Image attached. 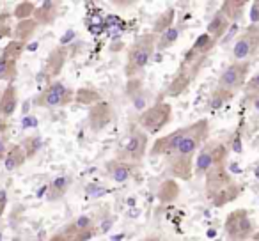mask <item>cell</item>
Instances as JSON below:
<instances>
[{
  "mask_svg": "<svg viewBox=\"0 0 259 241\" xmlns=\"http://www.w3.org/2000/svg\"><path fill=\"white\" fill-rule=\"evenodd\" d=\"M209 123L208 119H199L194 124L185 128V135L178 148L167 156V170L172 177L181 181H188L194 176V160L199 149L208 142Z\"/></svg>",
  "mask_w": 259,
  "mask_h": 241,
  "instance_id": "cell-1",
  "label": "cell"
},
{
  "mask_svg": "<svg viewBox=\"0 0 259 241\" xmlns=\"http://www.w3.org/2000/svg\"><path fill=\"white\" fill-rule=\"evenodd\" d=\"M215 46H217V43L206 32L201 34V36L194 41L190 50L185 54L183 61H181V64H180V69H178L172 82H170L169 89H167V94H169V96H180V94L194 82V78L197 76L201 66L204 64L209 52H211Z\"/></svg>",
  "mask_w": 259,
  "mask_h": 241,
  "instance_id": "cell-2",
  "label": "cell"
},
{
  "mask_svg": "<svg viewBox=\"0 0 259 241\" xmlns=\"http://www.w3.org/2000/svg\"><path fill=\"white\" fill-rule=\"evenodd\" d=\"M204 177L206 195L215 208H222V206L236 201L240 195V186L234 183L231 174L227 172L226 165H215L204 174Z\"/></svg>",
  "mask_w": 259,
  "mask_h": 241,
  "instance_id": "cell-3",
  "label": "cell"
},
{
  "mask_svg": "<svg viewBox=\"0 0 259 241\" xmlns=\"http://www.w3.org/2000/svg\"><path fill=\"white\" fill-rule=\"evenodd\" d=\"M156 41L158 36L155 34H142L137 39L132 43V46L128 48L126 54V66L124 73L128 76V80H135L144 73V69L148 68L149 61H151L153 54L156 50Z\"/></svg>",
  "mask_w": 259,
  "mask_h": 241,
  "instance_id": "cell-4",
  "label": "cell"
},
{
  "mask_svg": "<svg viewBox=\"0 0 259 241\" xmlns=\"http://www.w3.org/2000/svg\"><path fill=\"white\" fill-rule=\"evenodd\" d=\"M247 73L248 62H233L231 66H227L217 82L215 90H213V107H220L224 101L236 96L245 87Z\"/></svg>",
  "mask_w": 259,
  "mask_h": 241,
  "instance_id": "cell-5",
  "label": "cell"
},
{
  "mask_svg": "<svg viewBox=\"0 0 259 241\" xmlns=\"http://www.w3.org/2000/svg\"><path fill=\"white\" fill-rule=\"evenodd\" d=\"M170 119H172V107L165 101H158L142 110V114L139 115V128L146 135H155L170 123Z\"/></svg>",
  "mask_w": 259,
  "mask_h": 241,
  "instance_id": "cell-6",
  "label": "cell"
},
{
  "mask_svg": "<svg viewBox=\"0 0 259 241\" xmlns=\"http://www.w3.org/2000/svg\"><path fill=\"white\" fill-rule=\"evenodd\" d=\"M226 158H227V149L222 142H206L199 149L197 156H195V167H194L195 176H204L215 165H224Z\"/></svg>",
  "mask_w": 259,
  "mask_h": 241,
  "instance_id": "cell-7",
  "label": "cell"
},
{
  "mask_svg": "<svg viewBox=\"0 0 259 241\" xmlns=\"http://www.w3.org/2000/svg\"><path fill=\"white\" fill-rule=\"evenodd\" d=\"M259 50V25H248L233 44V61L234 62H248Z\"/></svg>",
  "mask_w": 259,
  "mask_h": 241,
  "instance_id": "cell-8",
  "label": "cell"
},
{
  "mask_svg": "<svg viewBox=\"0 0 259 241\" xmlns=\"http://www.w3.org/2000/svg\"><path fill=\"white\" fill-rule=\"evenodd\" d=\"M224 229L231 241H247L254 232L250 216L245 209H236V211L229 213L226 223H224Z\"/></svg>",
  "mask_w": 259,
  "mask_h": 241,
  "instance_id": "cell-9",
  "label": "cell"
},
{
  "mask_svg": "<svg viewBox=\"0 0 259 241\" xmlns=\"http://www.w3.org/2000/svg\"><path fill=\"white\" fill-rule=\"evenodd\" d=\"M146 149H148V135H146L141 128H135V130L130 131L128 137L124 138L121 160L126 163H139L144 158Z\"/></svg>",
  "mask_w": 259,
  "mask_h": 241,
  "instance_id": "cell-10",
  "label": "cell"
},
{
  "mask_svg": "<svg viewBox=\"0 0 259 241\" xmlns=\"http://www.w3.org/2000/svg\"><path fill=\"white\" fill-rule=\"evenodd\" d=\"M73 90H69L62 82H52L43 92L37 96L36 105L45 108H54V107H64L69 101H73Z\"/></svg>",
  "mask_w": 259,
  "mask_h": 241,
  "instance_id": "cell-11",
  "label": "cell"
},
{
  "mask_svg": "<svg viewBox=\"0 0 259 241\" xmlns=\"http://www.w3.org/2000/svg\"><path fill=\"white\" fill-rule=\"evenodd\" d=\"M185 128H178V130L172 131V133H169V135H165V137L155 140V144H153V148H151V155L153 156H165V158L167 156H170V153L178 148L180 140L183 138Z\"/></svg>",
  "mask_w": 259,
  "mask_h": 241,
  "instance_id": "cell-12",
  "label": "cell"
},
{
  "mask_svg": "<svg viewBox=\"0 0 259 241\" xmlns=\"http://www.w3.org/2000/svg\"><path fill=\"white\" fill-rule=\"evenodd\" d=\"M112 121V108L108 103H100L93 105L91 107V112H89V124L94 131H100L107 126L108 123Z\"/></svg>",
  "mask_w": 259,
  "mask_h": 241,
  "instance_id": "cell-13",
  "label": "cell"
},
{
  "mask_svg": "<svg viewBox=\"0 0 259 241\" xmlns=\"http://www.w3.org/2000/svg\"><path fill=\"white\" fill-rule=\"evenodd\" d=\"M16 107H18V92H16V87L9 83L2 92V98H0V117H11L16 112Z\"/></svg>",
  "mask_w": 259,
  "mask_h": 241,
  "instance_id": "cell-14",
  "label": "cell"
},
{
  "mask_svg": "<svg viewBox=\"0 0 259 241\" xmlns=\"http://www.w3.org/2000/svg\"><path fill=\"white\" fill-rule=\"evenodd\" d=\"M57 8H59L57 2H43L39 8H36V11H34V20H36L37 25H39V23L41 25H50V23H54L59 15Z\"/></svg>",
  "mask_w": 259,
  "mask_h": 241,
  "instance_id": "cell-15",
  "label": "cell"
},
{
  "mask_svg": "<svg viewBox=\"0 0 259 241\" xmlns=\"http://www.w3.org/2000/svg\"><path fill=\"white\" fill-rule=\"evenodd\" d=\"M229 27H231V22L219 11L215 16H213L211 22H209L208 32H206V34H208V36L211 37L215 43H219V41L224 37V34L227 32V29H229Z\"/></svg>",
  "mask_w": 259,
  "mask_h": 241,
  "instance_id": "cell-16",
  "label": "cell"
},
{
  "mask_svg": "<svg viewBox=\"0 0 259 241\" xmlns=\"http://www.w3.org/2000/svg\"><path fill=\"white\" fill-rule=\"evenodd\" d=\"M108 172H110L112 179L115 183H126L130 177L134 176V170H132V163H126L122 160H114V162L108 163Z\"/></svg>",
  "mask_w": 259,
  "mask_h": 241,
  "instance_id": "cell-17",
  "label": "cell"
},
{
  "mask_svg": "<svg viewBox=\"0 0 259 241\" xmlns=\"http://www.w3.org/2000/svg\"><path fill=\"white\" fill-rule=\"evenodd\" d=\"M245 8H247V2H245V0H226L222 4V8H220V13H222L231 23H234L241 18Z\"/></svg>",
  "mask_w": 259,
  "mask_h": 241,
  "instance_id": "cell-18",
  "label": "cell"
},
{
  "mask_svg": "<svg viewBox=\"0 0 259 241\" xmlns=\"http://www.w3.org/2000/svg\"><path fill=\"white\" fill-rule=\"evenodd\" d=\"M25 160H27V155H25V151H23V148L16 144L8 149L6 158H4V165L8 170H16L25 163Z\"/></svg>",
  "mask_w": 259,
  "mask_h": 241,
  "instance_id": "cell-19",
  "label": "cell"
},
{
  "mask_svg": "<svg viewBox=\"0 0 259 241\" xmlns=\"http://www.w3.org/2000/svg\"><path fill=\"white\" fill-rule=\"evenodd\" d=\"M66 57H68V50H66V48H62V46L55 48L47 61V73L48 75L50 76L59 75L61 69H62V66H64V62H66Z\"/></svg>",
  "mask_w": 259,
  "mask_h": 241,
  "instance_id": "cell-20",
  "label": "cell"
},
{
  "mask_svg": "<svg viewBox=\"0 0 259 241\" xmlns=\"http://www.w3.org/2000/svg\"><path fill=\"white\" fill-rule=\"evenodd\" d=\"M37 29V23L34 18L23 20V22H18V25L13 30V36H15V41H20V43H27L30 37L34 36Z\"/></svg>",
  "mask_w": 259,
  "mask_h": 241,
  "instance_id": "cell-21",
  "label": "cell"
},
{
  "mask_svg": "<svg viewBox=\"0 0 259 241\" xmlns=\"http://www.w3.org/2000/svg\"><path fill=\"white\" fill-rule=\"evenodd\" d=\"M69 184H71V179L66 176H61V177H57V179H54L50 183V186H48V199H50V201H59L61 197H64Z\"/></svg>",
  "mask_w": 259,
  "mask_h": 241,
  "instance_id": "cell-22",
  "label": "cell"
},
{
  "mask_svg": "<svg viewBox=\"0 0 259 241\" xmlns=\"http://www.w3.org/2000/svg\"><path fill=\"white\" fill-rule=\"evenodd\" d=\"M180 37V27L172 25L170 29H167L165 32H162L158 36V41H156V48L158 50H167V48H170L174 43H176V39Z\"/></svg>",
  "mask_w": 259,
  "mask_h": 241,
  "instance_id": "cell-23",
  "label": "cell"
},
{
  "mask_svg": "<svg viewBox=\"0 0 259 241\" xmlns=\"http://www.w3.org/2000/svg\"><path fill=\"white\" fill-rule=\"evenodd\" d=\"M16 76V61L0 55V80L13 82Z\"/></svg>",
  "mask_w": 259,
  "mask_h": 241,
  "instance_id": "cell-24",
  "label": "cell"
},
{
  "mask_svg": "<svg viewBox=\"0 0 259 241\" xmlns=\"http://www.w3.org/2000/svg\"><path fill=\"white\" fill-rule=\"evenodd\" d=\"M172 20H174V9H167V11L162 13V16L155 22L153 34H155V36H160V34L165 32L167 29H170V27L174 25Z\"/></svg>",
  "mask_w": 259,
  "mask_h": 241,
  "instance_id": "cell-25",
  "label": "cell"
},
{
  "mask_svg": "<svg viewBox=\"0 0 259 241\" xmlns=\"http://www.w3.org/2000/svg\"><path fill=\"white\" fill-rule=\"evenodd\" d=\"M23 52H25V43H20V41H9V43L4 46V50H2V57L18 61V59L22 57Z\"/></svg>",
  "mask_w": 259,
  "mask_h": 241,
  "instance_id": "cell-26",
  "label": "cell"
},
{
  "mask_svg": "<svg viewBox=\"0 0 259 241\" xmlns=\"http://www.w3.org/2000/svg\"><path fill=\"white\" fill-rule=\"evenodd\" d=\"M34 11H36V4L25 0V2H20V4L16 6L13 16H15L18 22H23V20H29L30 16H34Z\"/></svg>",
  "mask_w": 259,
  "mask_h": 241,
  "instance_id": "cell-27",
  "label": "cell"
},
{
  "mask_svg": "<svg viewBox=\"0 0 259 241\" xmlns=\"http://www.w3.org/2000/svg\"><path fill=\"white\" fill-rule=\"evenodd\" d=\"M73 100H76L78 103H87V105H96L101 101L100 94H98L96 90H91V89H80L78 92L75 94Z\"/></svg>",
  "mask_w": 259,
  "mask_h": 241,
  "instance_id": "cell-28",
  "label": "cell"
},
{
  "mask_svg": "<svg viewBox=\"0 0 259 241\" xmlns=\"http://www.w3.org/2000/svg\"><path fill=\"white\" fill-rule=\"evenodd\" d=\"M245 96H248L250 100H257L259 98V73L252 76L248 82H245Z\"/></svg>",
  "mask_w": 259,
  "mask_h": 241,
  "instance_id": "cell-29",
  "label": "cell"
},
{
  "mask_svg": "<svg viewBox=\"0 0 259 241\" xmlns=\"http://www.w3.org/2000/svg\"><path fill=\"white\" fill-rule=\"evenodd\" d=\"M69 230H76V232H82V230H93L94 229V223H93V218L89 216H78L71 225L68 227Z\"/></svg>",
  "mask_w": 259,
  "mask_h": 241,
  "instance_id": "cell-30",
  "label": "cell"
},
{
  "mask_svg": "<svg viewBox=\"0 0 259 241\" xmlns=\"http://www.w3.org/2000/svg\"><path fill=\"white\" fill-rule=\"evenodd\" d=\"M22 148H23V151H25L27 158H30V156L36 155L37 149L41 148V140H39V138H36V137H29L25 140V144L22 146Z\"/></svg>",
  "mask_w": 259,
  "mask_h": 241,
  "instance_id": "cell-31",
  "label": "cell"
},
{
  "mask_svg": "<svg viewBox=\"0 0 259 241\" xmlns=\"http://www.w3.org/2000/svg\"><path fill=\"white\" fill-rule=\"evenodd\" d=\"M248 18H250L252 25H259V0H254L250 4V11H248Z\"/></svg>",
  "mask_w": 259,
  "mask_h": 241,
  "instance_id": "cell-32",
  "label": "cell"
},
{
  "mask_svg": "<svg viewBox=\"0 0 259 241\" xmlns=\"http://www.w3.org/2000/svg\"><path fill=\"white\" fill-rule=\"evenodd\" d=\"M6 206H8V191H6V190H0V216L4 215Z\"/></svg>",
  "mask_w": 259,
  "mask_h": 241,
  "instance_id": "cell-33",
  "label": "cell"
},
{
  "mask_svg": "<svg viewBox=\"0 0 259 241\" xmlns=\"http://www.w3.org/2000/svg\"><path fill=\"white\" fill-rule=\"evenodd\" d=\"M6 153H8V142H6V138L0 137V162H4Z\"/></svg>",
  "mask_w": 259,
  "mask_h": 241,
  "instance_id": "cell-34",
  "label": "cell"
},
{
  "mask_svg": "<svg viewBox=\"0 0 259 241\" xmlns=\"http://www.w3.org/2000/svg\"><path fill=\"white\" fill-rule=\"evenodd\" d=\"M48 241H66V237H64V234H55V236H52Z\"/></svg>",
  "mask_w": 259,
  "mask_h": 241,
  "instance_id": "cell-35",
  "label": "cell"
},
{
  "mask_svg": "<svg viewBox=\"0 0 259 241\" xmlns=\"http://www.w3.org/2000/svg\"><path fill=\"white\" fill-rule=\"evenodd\" d=\"M6 130H8V123H6V119L0 117V133H4Z\"/></svg>",
  "mask_w": 259,
  "mask_h": 241,
  "instance_id": "cell-36",
  "label": "cell"
},
{
  "mask_svg": "<svg viewBox=\"0 0 259 241\" xmlns=\"http://www.w3.org/2000/svg\"><path fill=\"white\" fill-rule=\"evenodd\" d=\"M13 241H20V239H18V237H15V239H13Z\"/></svg>",
  "mask_w": 259,
  "mask_h": 241,
  "instance_id": "cell-37",
  "label": "cell"
}]
</instances>
